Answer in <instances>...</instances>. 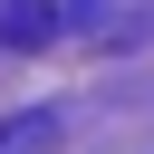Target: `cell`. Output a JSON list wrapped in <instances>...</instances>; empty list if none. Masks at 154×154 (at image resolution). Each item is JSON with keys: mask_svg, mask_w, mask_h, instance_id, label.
Returning a JSON list of instances; mask_svg holds the SVG:
<instances>
[{"mask_svg": "<svg viewBox=\"0 0 154 154\" xmlns=\"http://www.w3.org/2000/svg\"><path fill=\"white\" fill-rule=\"evenodd\" d=\"M67 19V0H10V48H48Z\"/></svg>", "mask_w": 154, "mask_h": 154, "instance_id": "obj_1", "label": "cell"}, {"mask_svg": "<svg viewBox=\"0 0 154 154\" xmlns=\"http://www.w3.org/2000/svg\"><path fill=\"white\" fill-rule=\"evenodd\" d=\"M29 144H48V116H19V125L0 135V154H29Z\"/></svg>", "mask_w": 154, "mask_h": 154, "instance_id": "obj_2", "label": "cell"}]
</instances>
